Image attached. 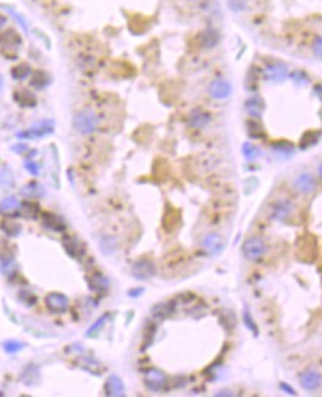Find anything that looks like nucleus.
<instances>
[{"label": "nucleus", "instance_id": "nucleus-24", "mask_svg": "<svg viewBox=\"0 0 322 397\" xmlns=\"http://www.w3.org/2000/svg\"><path fill=\"white\" fill-rule=\"evenodd\" d=\"M46 85H47V76H46V73L41 71V70L34 71V74L31 77V86H34L37 89H43Z\"/></svg>", "mask_w": 322, "mask_h": 397}, {"label": "nucleus", "instance_id": "nucleus-27", "mask_svg": "<svg viewBox=\"0 0 322 397\" xmlns=\"http://www.w3.org/2000/svg\"><path fill=\"white\" fill-rule=\"evenodd\" d=\"M320 136H321V133L320 132H314V131H311V132H308V133H305L303 135V138H302V148H308V147H311V145H314V144H317L318 142V139H320Z\"/></svg>", "mask_w": 322, "mask_h": 397}, {"label": "nucleus", "instance_id": "nucleus-31", "mask_svg": "<svg viewBox=\"0 0 322 397\" xmlns=\"http://www.w3.org/2000/svg\"><path fill=\"white\" fill-rule=\"evenodd\" d=\"M3 7H4V9H6V10L9 12V15H12V18H13V19H15V21H16V22H18V24H19V25H21V27L24 28V31L27 33V31H28V24H27L25 18H24V16L21 15V13H18V12H16L15 9L9 7V6H3Z\"/></svg>", "mask_w": 322, "mask_h": 397}, {"label": "nucleus", "instance_id": "nucleus-10", "mask_svg": "<svg viewBox=\"0 0 322 397\" xmlns=\"http://www.w3.org/2000/svg\"><path fill=\"white\" fill-rule=\"evenodd\" d=\"M44 304L53 313H64L68 309V298L62 294L52 292L44 298Z\"/></svg>", "mask_w": 322, "mask_h": 397}, {"label": "nucleus", "instance_id": "nucleus-17", "mask_svg": "<svg viewBox=\"0 0 322 397\" xmlns=\"http://www.w3.org/2000/svg\"><path fill=\"white\" fill-rule=\"evenodd\" d=\"M201 44L207 49H213L219 42H220V34L215 28H207L200 34Z\"/></svg>", "mask_w": 322, "mask_h": 397}, {"label": "nucleus", "instance_id": "nucleus-21", "mask_svg": "<svg viewBox=\"0 0 322 397\" xmlns=\"http://www.w3.org/2000/svg\"><path fill=\"white\" fill-rule=\"evenodd\" d=\"M43 187L40 185V184H37V182H28L27 185H24L22 187V190H21V194L22 196H25V197H40V196H43Z\"/></svg>", "mask_w": 322, "mask_h": 397}, {"label": "nucleus", "instance_id": "nucleus-22", "mask_svg": "<svg viewBox=\"0 0 322 397\" xmlns=\"http://www.w3.org/2000/svg\"><path fill=\"white\" fill-rule=\"evenodd\" d=\"M10 74L15 80H25L31 74V67L27 62H21L12 68Z\"/></svg>", "mask_w": 322, "mask_h": 397}, {"label": "nucleus", "instance_id": "nucleus-25", "mask_svg": "<svg viewBox=\"0 0 322 397\" xmlns=\"http://www.w3.org/2000/svg\"><path fill=\"white\" fill-rule=\"evenodd\" d=\"M243 153L249 160H256L260 156V150L257 145H254L253 142H246L243 145Z\"/></svg>", "mask_w": 322, "mask_h": 397}, {"label": "nucleus", "instance_id": "nucleus-39", "mask_svg": "<svg viewBox=\"0 0 322 397\" xmlns=\"http://www.w3.org/2000/svg\"><path fill=\"white\" fill-rule=\"evenodd\" d=\"M318 172H320V175H321V176H322V163H321V165H320V168H318Z\"/></svg>", "mask_w": 322, "mask_h": 397}, {"label": "nucleus", "instance_id": "nucleus-12", "mask_svg": "<svg viewBox=\"0 0 322 397\" xmlns=\"http://www.w3.org/2000/svg\"><path fill=\"white\" fill-rule=\"evenodd\" d=\"M300 384L308 392H315L322 386V375L317 371H306L300 375Z\"/></svg>", "mask_w": 322, "mask_h": 397}, {"label": "nucleus", "instance_id": "nucleus-30", "mask_svg": "<svg viewBox=\"0 0 322 397\" xmlns=\"http://www.w3.org/2000/svg\"><path fill=\"white\" fill-rule=\"evenodd\" d=\"M226 3L234 13H240L247 9V0H226Z\"/></svg>", "mask_w": 322, "mask_h": 397}, {"label": "nucleus", "instance_id": "nucleus-7", "mask_svg": "<svg viewBox=\"0 0 322 397\" xmlns=\"http://www.w3.org/2000/svg\"><path fill=\"white\" fill-rule=\"evenodd\" d=\"M155 274V265L152 261L139 260L132 267V276L138 280H148Z\"/></svg>", "mask_w": 322, "mask_h": 397}, {"label": "nucleus", "instance_id": "nucleus-3", "mask_svg": "<svg viewBox=\"0 0 322 397\" xmlns=\"http://www.w3.org/2000/svg\"><path fill=\"white\" fill-rule=\"evenodd\" d=\"M55 126L52 120H40L37 123H34L31 128H28L24 132H19L16 136L18 138H24V139H36V138H43L46 135H50L53 132Z\"/></svg>", "mask_w": 322, "mask_h": 397}, {"label": "nucleus", "instance_id": "nucleus-16", "mask_svg": "<svg viewBox=\"0 0 322 397\" xmlns=\"http://www.w3.org/2000/svg\"><path fill=\"white\" fill-rule=\"evenodd\" d=\"M105 392L108 396H124L123 381L117 375H111L105 383Z\"/></svg>", "mask_w": 322, "mask_h": 397}, {"label": "nucleus", "instance_id": "nucleus-28", "mask_svg": "<svg viewBox=\"0 0 322 397\" xmlns=\"http://www.w3.org/2000/svg\"><path fill=\"white\" fill-rule=\"evenodd\" d=\"M173 311V309H170V303H163V304H158L157 307H154L152 313L155 317L158 319H163V317H167L170 313Z\"/></svg>", "mask_w": 322, "mask_h": 397}, {"label": "nucleus", "instance_id": "nucleus-1", "mask_svg": "<svg viewBox=\"0 0 322 397\" xmlns=\"http://www.w3.org/2000/svg\"><path fill=\"white\" fill-rule=\"evenodd\" d=\"M72 126L74 129L81 133V135H89L93 133L98 126H99V119L96 116V113L90 108H84L81 111H78L74 119H72Z\"/></svg>", "mask_w": 322, "mask_h": 397}, {"label": "nucleus", "instance_id": "nucleus-13", "mask_svg": "<svg viewBox=\"0 0 322 397\" xmlns=\"http://www.w3.org/2000/svg\"><path fill=\"white\" fill-rule=\"evenodd\" d=\"M293 205L288 200H278L272 206V218L277 221H286L293 214Z\"/></svg>", "mask_w": 322, "mask_h": 397}, {"label": "nucleus", "instance_id": "nucleus-37", "mask_svg": "<svg viewBox=\"0 0 322 397\" xmlns=\"http://www.w3.org/2000/svg\"><path fill=\"white\" fill-rule=\"evenodd\" d=\"M142 292H143V289L139 288V289H135V291H129V295H130V297H136V295H139V294H142Z\"/></svg>", "mask_w": 322, "mask_h": 397}, {"label": "nucleus", "instance_id": "nucleus-9", "mask_svg": "<svg viewBox=\"0 0 322 397\" xmlns=\"http://www.w3.org/2000/svg\"><path fill=\"white\" fill-rule=\"evenodd\" d=\"M203 248L206 249V252H209L210 255H217L223 251L225 248V240L220 234H216V233H210L207 234L203 242H201Z\"/></svg>", "mask_w": 322, "mask_h": 397}, {"label": "nucleus", "instance_id": "nucleus-35", "mask_svg": "<svg viewBox=\"0 0 322 397\" xmlns=\"http://www.w3.org/2000/svg\"><path fill=\"white\" fill-rule=\"evenodd\" d=\"M25 168L31 175H38V168L34 162H25Z\"/></svg>", "mask_w": 322, "mask_h": 397}, {"label": "nucleus", "instance_id": "nucleus-38", "mask_svg": "<svg viewBox=\"0 0 322 397\" xmlns=\"http://www.w3.org/2000/svg\"><path fill=\"white\" fill-rule=\"evenodd\" d=\"M6 22H7L6 16H4L3 13H0V28H3V27L6 25Z\"/></svg>", "mask_w": 322, "mask_h": 397}, {"label": "nucleus", "instance_id": "nucleus-29", "mask_svg": "<svg viewBox=\"0 0 322 397\" xmlns=\"http://www.w3.org/2000/svg\"><path fill=\"white\" fill-rule=\"evenodd\" d=\"M22 347H24V344L19 343V341H15V340H9V341H4V343H3V349H4V352L9 353V354H15V353H18L19 350H22Z\"/></svg>", "mask_w": 322, "mask_h": 397}, {"label": "nucleus", "instance_id": "nucleus-14", "mask_svg": "<svg viewBox=\"0 0 322 397\" xmlns=\"http://www.w3.org/2000/svg\"><path fill=\"white\" fill-rule=\"evenodd\" d=\"M210 120H212V116H210L207 111L201 110V108H195V110L189 114V119H188L189 126H192V128H195V129H203V128H206V126L210 123Z\"/></svg>", "mask_w": 322, "mask_h": 397}, {"label": "nucleus", "instance_id": "nucleus-32", "mask_svg": "<svg viewBox=\"0 0 322 397\" xmlns=\"http://www.w3.org/2000/svg\"><path fill=\"white\" fill-rule=\"evenodd\" d=\"M291 77L294 79V82H296V83H302V85H305V83L308 82V76H306V73H305V71H302V70H297V71H294Z\"/></svg>", "mask_w": 322, "mask_h": 397}, {"label": "nucleus", "instance_id": "nucleus-19", "mask_svg": "<svg viewBox=\"0 0 322 397\" xmlns=\"http://www.w3.org/2000/svg\"><path fill=\"white\" fill-rule=\"evenodd\" d=\"M272 151L278 156H283V157H291L294 153V147L288 141H280V142L272 145Z\"/></svg>", "mask_w": 322, "mask_h": 397}, {"label": "nucleus", "instance_id": "nucleus-26", "mask_svg": "<svg viewBox=\"0 0 322 397\" xmlns=\"http://www.w3.org/2000/svg\"><path fill=\"white\" fill-rule=\"evenodd\" d=\"M1 230L10 236V237H15L21 233V225H18L16 222H12V221H3L1 222Z\"/></svg>", "mask_w": 322, "mask_h": 397}, {"label": "nucleus", "instance_id": "nucleus-4", "mask_svg": "<svg viewBox=\"0 0 322 397\" xmlns=\"http://www.w3.org/2000/svg\"><path fill=\"white\" fill-rule=\"evenodd\" d=\"M266 252V242L262 237H250L243 245V254L247 260L254 261L265 255Z\"/></svg>", "mask_w": 322, "mask_h": 397}, {"label": "nucleus", "instance_id": "nucleus-18", "mask_svg": "<svg viewBox=\"0 0 322 397\" xmlns=\"http://www.w3.org/2000/svg\"><path fill=\"white\" fill-rule=\"evenodd\" d=\"M15 101H16L19 105H22V107H28V108L36 105V96H34L30 90H27V89L16 90V92H15Z\"/></svg>", "mask_w": 322, "mask_h": 397}, {"label": "nucleus", "instance_id": "nucleus-20", "mask_svg": "<svg viewBox=\"0 0 322 397\" xmlns=\"http://www.w3.org/2000/svg\"><path fill=\"white\" fill-rule=\"evenodd\" d=\"M19 208V202L15 196H7L0 202V214H12Z\"/></svg>", "mask_w": 322, "mask_h": 397}, {"label": "nucleus", "instance_id": "nucleus-36", "mask_svg": "<svg viewBox=\"0 0 322 397\" xmlns=\"http://www.w3.org/2000/svg\"><path fill=\"white\" fill-rule=\"evenodd\" d=\"M281 389H283L286 393H288V395H293V396L296 395V392H294L290 386H287V384H281Z\"/></svg>", "mask_w": 322, "mask_h": 397}, {"label": "nucleus", "instance_id": "nucleus-8", "mask_svg": "<svg viewBox=\"0 0 322 397\" xmlns=\"http://www.w3.org/2000/svg\"><path fill=\"white\" fill-rule=\"evenodd\" d=\"M294 187L299 193L302 194H311L317 188V179L311 172H303L296 176L294 179Z\"/></svg>", "mask_w": 322, "mask_h": 397}, {"label": "nucleus", "instance_id": "nucleus-23", "mask_svg": "<svg viewBox=\"0 0 322 397\" xmlns=\"http://www.w3.org/2000/svg\"><path fill=\"white\" fill-rule=\"evenodd\" d=\"M44 224H46L49 228L55 230V231H62V230L65 228V224L61 221V218H58L56 215H53V214H50V212H47V214L44 215Z\"/></svg>", "mask_w": 322, "mask_h": 397}, {"label": "nucleus", "instance_id": "nucleus-5", "mask_svg": "<svg viewBox=\"0 0 322 397\" xmlns=\"http://www.w3.org/2000/svg\"><path fill=\"white\" fill-rule=\"evenodd\" d=\"M209 92H210L212 98L219 99V101H223V99H226V98L231 96V93H232V85H231L229 80H226L223 77H217V79H215L210 83Z\"/></svg>", "mask_w": 322, "mask_h": 397}, {"label": "nucleus", "instance_id": "nucleus-15", "mask_svg": "<svg viewBox=\"0 0 322 397\" xmlns=\"http://www.w3.org/2000/svg\"><path fill=\"white\" fill-rule=\"evenodd\" d=\"M246 110H247V113H249L250 117H253V119H259V117L263 114V111H265V101H263L260 96L253 95V96H250V98L247 99V102H246Z\"/></svg>", "mask_w": 322, "mask_h": 397}, {"label": "nucleus", "instance_id": "nucleus-2", "mask_svg": "<svg viewBox=\"0 0 322 397\" xmlns=\"http://www.w3.org/2000/svg\"><path fill=\"white\" fill-rule=\"evenodd\" d=\"M21 46H22V39L15 30L7 28L3 33H0V49L4 56L16 58Z\"/></svg>", "mask_w": 322, "mask_h": 397}, {"label": "nucleus", "instance_id": "nucleus-33", "mask_svg": "<svg viewBox=\"0 0 322 397\" xmlns=\"http://www.w3.org/2000/svg\"><path fill=\"white\" fill-rule=\"evenodd\" d=\"M314 53L318 56V58H322V36H318L315 40H314Z\"/></svg>", "mask_w": 322, "mask_h": 397}, {"label": "nucleus", "instance_id": "nucleus-11", "mask_svg": "<svg viewBox=\"0 0 322 397\" xmlns=\"http://www.w3.org/2000/svg\"><path fill=\"white\" fill-rule=\"evenodd\" d=\"M143 381H145V386L152 390V392H158L164 387L166 384V375L158 371V369H148L145 372V377H143Z\"/></svg>", "mask_w": 322, "mask_h": 397}, {"label": "nucleus", "instance_id": "nucleus-34", "mask_svg": "<svg viewBox=\"0 0 322 397\" xmlns=\"http://www.w3.org/2000/svg\"><path fill=\"white\" fill-rule=\"evenodd\" d=\"M105 319H107L105 316H104V317H101V319H99V320H98V322H96V323H95V325H93V326H92L89 331H87V337H90L92 334H95V331H96V329H99V328H101V326L105 323Z\"/></svg>", "mask_w": 322, "mask_h": 397}, {"label": "nucleus", "instance_id": "nucleus-40", "mask_svg": "<svg viewBox=\"0 0 322 397\" xmlns=\"http://www.w3.org/2000/svg\"><path fill=\"white\" fill-rule=\"evenodd\" d=\"M1 83H3V77L0 76V88H1Z\"/></svg>", "mask_w": 322, "mask_h": 397}, {"label": "nucleus", "instance_id": "nucleus-6", "mask_svg": "<svg viewBox=\"0 0 322 397\" xmlns=\"http://www.w3.org/2000/svg\"><path fill=\"white\" fill-rule=\"evenodd\" d=\"M265 76L272 83H281L288 76V67L283 62H272L265 67Z\"/></svg>", "mask_w": 322, "mask_h": 397}]
</instances>
